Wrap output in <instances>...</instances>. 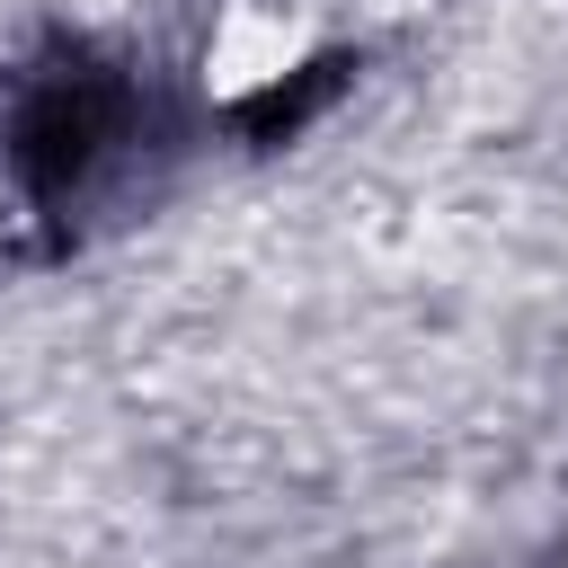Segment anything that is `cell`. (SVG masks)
Returning <instances> with one entry per match:
<instances>
[{
    "label": "cell",
    "instance_id": "1",
    "mask_svg": "<svg viewBox=\"0 0 568 568\" xmlns=\"http://www.w3.org/2000/svg\"><path fill=\"white\" fill-rule=\"evenodd\" d=\"M311 53H320V27H311L293 0H222V18L204 27L195 71H204V98L248 106V98L284 89Z\"/></svg>",
    "mask_w": 568,
    "mask_h": 568
}]
</instances>
